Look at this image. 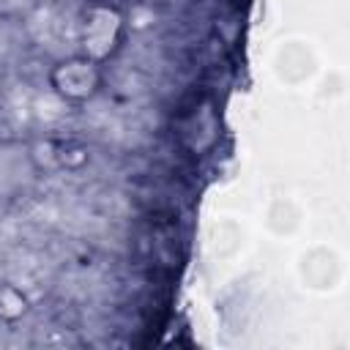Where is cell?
<instances>
[{
  "label": "cell",
  "mask_w": 350,
  "mask_h": 350,
  "mask_svg": "<svg viewBox=\"0 0 350 350\" xmlns=\"http://www.w3.org/2000/svg\"><path fill=\"white\" fill-rule=\"evenodd\" d=\"M46 82L52 93L66 104H88L104 88V66L82 52L66 55L52 63Z\"/></svg>",
  "instance_id": "obj_2"
},
{
  "label": "cell",
  "mask_w": 350,
  "mask_h": 350,
  "mask_svg": "<svg viewBox=\"0 0 350 350\" xmlns=\"http://www.w3.org/2000/svg\"><path fill=\"white\" fill-rule=\"evenodd\" d=\"M25 314H27L25 293L14 284H0V320L3 323H16Z\"/></svg>",
  "instance_id": "obj_4"
},
{
  "label": "cell",
  "mask_w": 350,
  "mask_h": 350,
  "mask_svg": "<svg viewBox=\"0 0 350 350\" xmlns=\"http://www.w3.org/2000/svg\"><path fill=\"white\" fill-rule=\"evenodd\" d=\"M126 33H129V22L126 14L109 3V0H90L82 14H79V25H77V44L79 52L88 55L96 63H109L112 57H118V52L126 44Z\"/></svg>",
  "instance_id": "obj_1"
},
{
  "label": "cell",
  "mask_w": 350,
  "mask_h": 350,
  "mask_svg": "<svg viewBox=\"0 0 350 350\" xmlns=\"http://www.w3.org/2000/svg\"><path fill=\"white\" fill-rule=\"evenodd\" d=\"M219 131H221V120L216 104L208 96L194 98L189 107H183L172 123V137L191 156L208 153L219 142Z\"/></svg>",
  "instance_id": "obj_3"
}]
</instances>
